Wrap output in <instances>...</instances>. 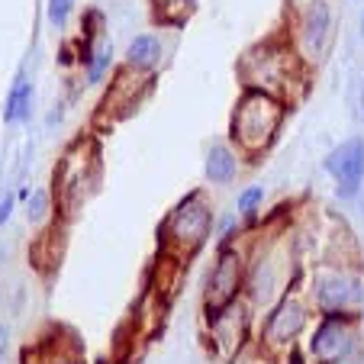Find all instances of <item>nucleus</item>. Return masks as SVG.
<instances>
[{"label": "nucleus", "instance_id": "1", "mask_svg": "<svg viewBox=\"0 0 364 364\" xmlns=\"http://www.w3.org/2000/svg\"><path fill=\"white\" fill-rule=\"evenodd\" d=\"M248 90H262L277 100H290V87L300 81V55L290 39H268L255 46L239 65Z\"/></svg>", "mask_w": 364, "mask_h": 364}, {"label": "nucleus", "instance_id": "2", "mask_svg": "<svg viewBox=\"0 0 364 364\" xmlns=\"http://www.w3.org/2000/svg\"><path fill=\"white\" fill-rule=\"evenodd\" d=\"M284 113H287V103L284 100L262 94V90H245L239 97V103H235L232 123H229V132H232L239 151H245L252 159L268 151L284 123Z\"/></svg>", "mask_w": 364, "mask_h": 364}, {"label": "nucleus", "instance_id": "3", "mask_svg": "<svg viewBox=\"0 0 364 364\" xmlns=\"http://www.w3.org/2000/svg\"><path fill=\"white\" fill-rule=\"evenodd\" d=\"M210 232H213V210L203 203L200 193H191L161 223L159 229L161 255L174 258V262H184L210 239Z\"/></svg>", "mask_w": 364, "mask_h": 364}, {"label": "nucleus", "instance_id": "4", "mask_svg": "<svg viewBox=\"0 0 364 364\" xmlns=\"http://www.w3.org/2000/svg\"><path fill=\"white\" fill-rule=\"evenodd\" d=\"M309 296L323 316H361L355 309H364V281L358 271L345 268V262H336L313 274Z\"/></svg>", "mask_w": 364, "mask_h": 364}, {"label": "nucleus", "instance_id": "5", "mask_svg": "<svg viewBox=\"0 0 364 364\" xmlns=\"http://www.w3.org/2000/svg\"><path fill=\"white\" fill-rule=\"evenodd\" d=\"M332 39V7L329 0H290V46L300 62H313L326 55Z\"/></svg>", "mask_w": 364, "mask_h": 364}, {"label": "nucleus", "instance_id": "6", "mask_svg": "<svg viewBox=\"0 0 364 364\" xmlns=\"http://www.w3.org/2000/svg\"><path fill=\"white\" fill-rule=\"evenodd\" d=\"M242 287H245V255L226 242L220 248V255H216L210 277H206V294H203L206 316H216L220 309H226L229 303L239 300Z\"/></svg>", "mask_w": 364, "mask_h": 364}, {"label": "nucleus", "instance_id": "7", "mask_svg": "<svg viewBox=\"0 0 364 364\" xmlns=\"http://www.w3.org/2000/svg\"><path fill=\"white\" fill-rule=\"evenodd\" d=\"M358 319L361 316H323L306 342L309 358L316 364H345L358 348Z\"/></svg>", "mask_w": 364, "mask_h": 364}, {"label": "nucleus", "instance_id": "8", "mask_svg": "<svg viewBox=\"0 0 364 364\" xmlns=\"http://www.w3.org/2000/svg\"><path fill=\"white\" fill-rule=\"evenodd\" d=\"M306 326H309V303L296 294H287L274 303V309L264 319L262 345L268 351H290Z\"/></svg>", "mask_w": 364, "mask_h": 364}, {"label": "nucleus", "instance_id": "9", "mask_svg": "<svg viewBox=\"0 0 364 364\" xmlns=\"http://www.w3.org/2000/svg\"><path fill=\"white\" fill-rule=\"evenodd\" d=\"M94 171H97V151L87 142H75L58 161L55 171V197L62 203L65 213H71L77 203L84 200L81 187L94 184Z\"/></svg>", "mask_w": 364, "mask_h": 364}, {"label": "nucleus", "instance_id": "10", "mask_svg": "<svg viewBox=\"0 0 364 364\" xmlns=\"http://www.w3.org/2000/svg\"><path fill=\"white\" fill-rule=\"evenodd\" d=\"M210 323V338H213V348L223 361L239 355V348L245 345L248 338V323H252V306L245 300H235L229 303L226 309H220L216 316H206Z\"/></svg>", "mask_w": 364, "mask_h": 364}, {"label": "nucleus", "instance_id": "11", "mask_svg": "<svg viewBox=\"0 0 364 364\" xmlns=\"http://www.w3.org/2000/svg\"><path fill=\"white\" fill-rule=\"evenodd\" d=\"M326 171L336 181V191L342 200H351L364 184V139H348L338 149L329 151Z\"/></svg>", "mask_w": 364, "mask_h": 364}, {"label": "nucleus", "instance_id": "12", "mask_svg": "<svg viewBox=\"0 0 364 364\" xmlns=\"http://www.w3.org/2000/svg\"><path fill=\"white\" fill-rule=\"evenodd\" d=\"M145 87H149V75L126 65V71H119L117 81H113L110 94L100 100L103 113H119V117H123V113L136 110V100L145 94Z\"/></svg>", "mask_w": 364, "mask_h": 364}, {"label": "nucleus", "instance_id": "13", "mask_svg": "<svg viewBox=\"0 0 364 364\" xmlns=\"http://www.w3.org/2000/svg\"><path fill=\"white\" fill-rule=\"evenodd\" d=\"M239 171V159L226 142H213L206 151V181L210 184H229Z\"/></svg>", "mask_w": 364, "mask_h": 364}, {"label": "nucleus", "instance_id": "14", "mask_svg": "<svg viewBox=\"0 0 364 364\" xmlns=\"http://www.w3.org/2000/svg\"><path fill=\"white\" fill-rule=\"evenodd\" d=\"M161 62V42L159 36H136V39L129 42V52H126V65L136 71H145V75H151V71L159 68Z\"/></svg>", "mask_w": 364, "mask_h": 364}, {"label": "nucleus", "instance_id": "15", "mask_svg": "<svg viewBox=\"0 0 364 364\" xmlns=\"http://www.w3.org/2000/svg\"><path fill=\"white\" fill-rule=\"evenodd\" d=\"M29 100H33V87H29L26 77H16L14 90L7 97V110H4V119L7 123H23L29 117Z\"/></svg>", "mask_w": 364, "mask_h": 364}, {"label": "nucleus", "instance_id": "16", "mask_svg": "<svg viewBox=\"0 0 364 364\" xmlns=\"http://www.w3.org/2000/svg\"><path fill=\"white\" fill-rule=\"evenodd\" d=\"M191 14H193V0H155V20H161V23L178 26Z\"/></svg>", "mask_w": 364, "mask_h": 364}, {"label": "nucleus", "instance_id": "17", "mask_svg": "<svg viewBox=\"0 0 364 364\" xmlns=\"http://www.w3.org/2000/svg\"><path fill=\"white\" fill-rule=\"evenodd\" d=\"M107 68H110V42H103V46H97L94 52H90V62H87V77H90V84L100 81Z\"/></svg>", "mask_w": 364, "mask_h": 364}, {"label": "nucleus", "instance_id": "18", "mask_svg": "<svg viewBox=\"0 0 364 364\" xmlns=\"http://www.w3.org/2000/svg\"><path fill=\"white\" fill-rule=\"evenodd\" d=\"M48 200H52V193H48V191H36L33 197H29V210H26L29 220H33V223L46 220V216H48Z\"/></svg>", "mask_w": 364, "mask_h": 364}, {"label": "nucleus", "instance_id": "19", "mask_svg": "<svg viewBox=\"0 0 364 364\" xmlns=\"http://www.w3.org/2000/svg\"><path fill=\"white\" fill-rule=\"evenodd\" d=\"M262 197H264L262 187H248V191H242V197H239V213H242V216H255V210L262 206Z\"/></svg>", "mask_w": 364, "mask_h": 364}, {"label": "nucleus", "instance_id": "20", "mask_svg": "<svg viewBox=\"0 0 364 364\" xmlns=\"http://www.w3.org/2000/svg\"><path fill=\"white\" fill-rule=\"evenodd\" d=\"M71 7H75V0H48V20L55 26H65L71 16Z\"/></svg>", "mask_w": 364, "mask_h": 364}, {"label": "nucleus", "instance_id": "21", "mask_svg": "<svg viewBox=\"0 0 364 364\" xmlns=\"http://www.w3.org/2000/svg\"><path fill=\"white\" fill-rule=\"evenodd\" d=\"M39 364H84V358L75 348H55V351H48Z\"/></svg>", "mask_w": 364, "mask_h": 364}, {"label": "nucleus", "instance_id": "22", "mask_svg": "<svg viewBox=\"0 0 364 364\" xmlns=\"http://www.w3.org/2000/svg\"><path fill=\"white\" fill-rule=\"evenodd\" d=\"M10 213H14V197H4V203H0V226L10 220Z\"/></svg>", "mask_w": 364, "mask_h": 364}, {"label": "nucleus", "instance_id": "23", "mask_svg": "<svg viewBox=\"0 0 364 364\" xmlns=\"http://www.w3.org/2000/svg\"><path fill=\"white\" fill-rule=\"evenodd\" d=\"M4 348H7V336H4V329H0V355H4Z\"/></svg>", "mask_w": 364, "mask_h": 364}, {"label": "nucleus", "instance_id": "24", "mask_svg": "<svg viewBox=\"0 0 364 364\" xmlns=\"http://www.w3.org/2000/svg\"><path fill=\"white\" fill-rule=\"evenodd\" d=\"M361 117H364V84H361Z\"/></svg>", "mask_w": 364, "mask_h": 364}, {"label": "nucleus", "instance_id": "25", "mask_svg": "<svg viewBox=\"0 0 364 364\" xmlns=\"http://www.w3.org/2000/svg\"><path fill=\"white\" fill-rule=\"evenodd\" d=\"M361 39H364V16H361Z\"/></svg>", "mask_w": 364, "mask_h": 364}, {"label": "nucleus", "instance_id": "26", "mask_svg": "<svg viewBox=\"0 0 364 364\" xmlns=\"http://www.w3.org/2000/svg\"><path fill=\"white\" fill-rule=\"evenodd\" d=\"M361 326H364V309H361Z\"/></svg>", "mask_w": 364, "mask_h": 364}]
</instances>
